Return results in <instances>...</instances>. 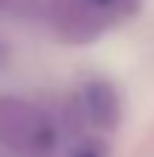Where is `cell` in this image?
Here are the masks:
<instances>
[{"label":"cell","instance_id":"obj_2","mask_svg":"<svg viewBox=\"0 0 154 157\" xmlns=\"http://www.w3.org/2000/svg\"><path fill=\"white\" fill-rule=\"evenodd\" d=\"M85 111L90 117V122L99 128H114L122 117L119 96L108 82H90L85 87Z\"/></svg>","mask_w":154,"mask_h":157},{"label":"cell","instance_id":"obj_1","mask_svg":"<svg viewBox=\"0 0 154 157\" xmlns=\"http://www.w3.org/2000/svg\"><path fill=\"white\" fill-rule=\"evenodd\" d=\"M0 143L26 157H44L55 146V128L35 105L0 96Z\"/></svg>","mask_w":154,"mask_h":157}]
</instances>
